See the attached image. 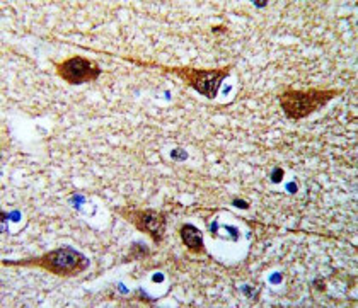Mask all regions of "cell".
<instances>
[{"label": "cell", "mask_w": 358, "mask_h": 308, "mask_svg": "<svg viewBox=\"0 0 358 308\" xmlns=\"http://www.w3.org/2000/svg\"><path fill=\"white\" fill-rule=\"evenodd\" d=\"M6 266L40 267L60 278H73L89 267V259L72 247H58L45 254L21 261H3Z\"/></svg>", "instance_id": "1"}, {"label": "cell", "mask_w": 358, "mask_h": 308, "mask_svg": "<svg viewBox=\"0 0 358 308\" xmlns=\"http://www.w3.org/2000/svg\"><path fill=\"white\" fill-rule=\"evenodd\" d=\"M55 70L57 75L70 85L94 82L101 75V68L97 67L94 61L80 57V54H76V57H70L67 60L60 61V64H55Z\"/></svg>", "instance_id": "5"}, {"label": "cell", "mask_w": 358, "mask_h": 308, "mask_svg": "<svg viewBox=\"0 0 358 308\" xmlns=\"http://www.w3.org/2000/svg\"><path fill=\"white\" fill-rule=\"evenodd\" d=\"M179 235H181L182 244H185L189 251L194 252V254H203V233H201L196 227H193L192 223H185L179 228Z\"/></svg>", "instance_id": "6"}, {"label": "cell", "mask_w": 358, "mask_h": 308, "mask_svg": "<svg viewBox=\"0 0 358 308\" xmlns=\"http://www.w3.org/2000/svg\"><path fill=\"white\" fill-rule=\"evenodd\" d=\"M340 89H307V91H297V89H287L278 96L280 106L289 119H302L310 116L313 112L324 108L329 101L340 96Z\"/></svg>", "instance_id": "2"}, {"label": "cell", "mask_w": 358, "mask_h": 308, "mask_svg": "<svg viewBox=\"0 0 358 308\" xmlns=\"http://www.w3.org/2000/svg\"><path fill=\"white\" fill-rule=\"evenodd\" d=\"M116 213L122 218H124L128 223L134 225L138 232L152 237L154 244H162L167 230V217L164 212H157V210L118 208Z\"/></svg>", "instance_id": "4"}, {"label": "cell", "mask_w": 358, "mask_h": 308, "mask_svg": "<svg viewBox=\"0 0 358 308\" xmlns=\"http://www.w3.org/2000/svg\"><path fill=\"white\" fill-rule=\"evenodd\" d=\"M147 256H150L149 247H147V245H143V244H137V242H135V244H131V247H130V254H128V257H127V259H124V261L143 259V257H147Z\"/></svg>", "instance_id": "7"}, {"label": "cell", "mask_w": 358, "mask_h": 308, "mask_svg": "<svg viewBox=\"0 0 358 308\" xmlns=\"http://www.w3.org/2000/svg\"><path fill=\"white\" fill-rule=\"evenodd\" d=\"M255 6L256 7H264V6H268V2H266V0H263V2H258V0H256Z\"/></svg>", "instance_id": "8"}, {"label": "cell", "mask_w": 358, "mask_h": 308, "mask_svg": "<svg viewBox=\"0 0 358 308\" xmlns=\"http://www.w3.org/2000/svg\"><path fill=\"white\" fill-rule=\"evenodd\" d=\"M167 73H174L185 82L188 87L196 91L198 94L205 96L207 99H215L219 94L222 82L232 72V65L222 68H193V67H173L164 68Z\"/></svg>", "instance_id": "3"}]
</instances>
